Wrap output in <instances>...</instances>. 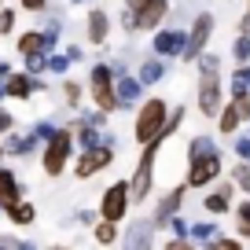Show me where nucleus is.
Segmentation results:
<instances>
[{"label":"nucleus","mask_w":250,"mask_h":250,"mask_svg":"<svg viewBox=\"0 0 250 250\" xmlns=\"http://www.w3.org/2000/svg\"><path fill=\"white\" fill-rule=\"evenodd\" d=\"M221 177V151L210 136H195L188 144V188H206Z\"/></svg>","instance_id":"1"},{"label":"nucleus","mask_w":250,"mask_h":250,"mask_svg":"<svg viewBox=\"0 0 250 250\" xmlns=\"http://www.w3.org/2000/svg\"><path fill=\"white\" fill-rule=\"evenodd\" d=\"M166 125H169V107H166V100H158V96H151V100H144V107L136 110V122H133V136L140 147H147V144L155 140H166Z\"/></svg>","instance_id":"2"},{"label":"nucleus","mask_w":250,"mask_h":250,"mask_svg":"<svg viewBox=\"0 0 250 250\" xmlns=\"http://www.w3.org/2000/svg\"><path fill=\"white\" fill-rule=\"evenodd\" d=\"M114 66L110 62H96L92 74H88V92H92V103L100 110H118V92H114Z\"/></svg>","instance_id":"3"},{"label":"nucleus","mask_w":250,"mask_h":250,"mask_svg":"<svg viewBox=\"0 0 250 250\" xmlns=\"http://www.w3.org/2000/svg\"><path fill=\"white\" fill-rule=\"evenodd\" d=\"M74 129H59V133L52 136V140H44V173L48 177H59L62 169H66V162H70V151H74Z\"/></svg>","instance_id":"4"},{"label":"nucleus","mask_w":250,"mask_h":250,"mask_svg":"<svg viewBox=\"0 0 250 250\" xmlns=\"http://www.w3.org/2000/svg\"><path fill=\"white\" fill-rule=\"evenodd\" d=\"M158 147H162V140L147 144L140 155V162H136L133 177H129V188H133V203H144V199L151 195V184H155V158H158Z\"/></svg>","instance_id":"5"},{"label":"nucleus","mask_w":250,"mask_h":250,"mask_svg":"<svg viewBox=\"0 0 250 250\" xmlns=\"http://www.w3.org/2000/svg\"><path fill=\"white\" fill-rule=\"evenodd\" d=\"M129 206H133V188H129V180H114L100 199V217L122 221L125 213H129Z\"/></svg>","instance_id":"6"},{"label":"nucleus","mask_w":250,"mask_h":250,"mask_svg":"<svg viewBox=\"0 0 250 250\" xmlns=\"http://www.w3.org/2000/svg\"><path fill=\"white\" fill-rule=\"evenodd\" d=\"M225 107V92H221L217 70H199V110L203 118H217Z\"/></svg>","instance_id":"7"},{"label":"nucleus","mask_w":250,"mask_h":250,"mask_svg":"<svg viewBox=\"0 0 250 250\" xmlns=\"http://www.w3.org/2000/svg\"><path fill=\"white\" fill-rule=\"evenodd\" d=\"M110 162H114V144H96V147H85V151H81L74 173L85 180V177H96L100 169H107Z\"/></svg>","instance_id":"8"},{"label":"nucleus","mask_w":250,"mask_h":250,"mask_svg":"<svg viewBox=\"0 0 250 250\" xmlns=\"http://www.w3.org/2000/svg\"><path fill=\"white\" fill-rule=\"evenodd\" d=\"M210 33H213V15H210V11H203V15L191 22V33H188V48H184V55H180V59L195 62L199 55L206 52V44H210Z\"/></svg>","instance_id":"9"},{"label":"nucleus","mask_w":250,"mask_h":250,"mask_svg":"<svg viewBox=\"0 0 250 250\" xmlns=\"http://www.w3.org/2000/svg\"><path fill=\"white\" fill-rule=\"evenodd\" d=\"M188 48V33L177 30V26H166V30H155V41H151V52L162 55V59H173V55H184Z\"/></svg>","instance_id":"10"},{"label":"nucleus","mask_w":250,"mask_h":250,"mask_svg":"<svg viewBox=\"0 0 250 250\" xmlns=\"http://www.w3.org/2000/svg\"><path fill=\"white\" fill-rule=\"evenodd\" d=\"M114 92H118V107H122V110L136 107V103H140V96H144V81H140V74H136V78L122 74V78L114 81Z\"/></svg>","instance_id":"11"},{"label":"nucleus","mask_w":250,"mask_h":250,"mask_svg":"<svg viewBox=\"0 0 250 250\" xmlns=\"http://www.w3.org/2000/svg\"><path fill=\"white\" fill-rule=\"evenodd\" d=\"M4 85H8V96L11 100H30L33 92H41L44 88V81H37V74H11V78H4Z\"/></svg>","instance_id":"12"},{"label":"nucleus","mask_w":250,"mask_h":250,"mask_svg":"<svg viewBox=\"0 0 250 250\" xmlns=\"http://www.w3.org/2000/svg\"><path fill=\"white\" fill-rule=\"evenodd\" d=\"M184 191H188V184H180V188H173V191H166V195L158 199V206H155V225H158V228H166V225H169V217H173V213H180V203H184Z\"/></svg>","instance_id":"13"},{"label":"nucleus","mask_w":250,"mask_h":250,"mask_svg":"<svg viewBox=\"0 0 250 250\" xmlns=\"http://www.w3.org/2000/svg\"><path fill=\"white\" fill-rule=\"evenodd\" d=\"M107 37H110V15L100 11V8H92L88 19H85V41L88 44H103Z\"/></svg>","instance_id":"14"},{"label":"nucleus","mask_w":250,"mask_h":250,"mask_svg":"<svg viewBox=\"0 0 250 250\" xmlns=\"http://www.w3.org/2000/svg\"><path fill=\"white\" fill-rule=\"evenodd\" d=\"M166 15H169V4H166V0H147V4L136 11V22H140V30H158V26L166 22Z\"/></svg>","instance_id":"15"},{"label":"nucleus","mask_w":250,"mask_h":250,"mask_svg":"<svg viewBox=\"0 0 250 250\" xmlns=\"http://www.w3.org/2000/svg\"><path fill=\"white\" fill-rule=\"evenodd\" d=\"M15 199H22V184H19V177L11 169L0 166V203L8 206V203H15Z\"/></svg>","instance_id":"16"},{"label":"nucleus","mask_w":250,"mask_h":250,"mask_svg":"<svg viewBox=\"0 0 250 250\" xmlns=\"http://www.w3.org/2000/svg\"><path fill=\"white\" fill-rule=\"evenodd\" d=\"M203 206L210 213H228L232 210V184H221L217 191H210V195L203 199Z\"/></svg>","instance_id":"17"},{"label":"nucleus","mask_w":250,"mask_h":250,"mask_svg":"<svg viewBox=\"0 0 250 250\" xmlns=\"http://www.w3.org/2000/svg\"><path fill=\"white\" fill-rule=\"evenodd\" d=\"M4 210H8L11 225H19V228L33 225V217H37V210H33V203H26V199H15V203H8V206H4Z\"/></svg>","instance_id":"18"},{"label":"nucleus","mask_w":250,"mask_h":250,"mask_svg":"<svg viewBox=\"0 0 250 250\" xmlns=\"http://www.w3.org/2000/svg\"><path fill=\"white\" fill-rule=\"evenodd\" d=\"M155 217L151 221H136L133 225V232L125 235V243H129V247H151V239H155Z\"/></svg>","instance_id":"19"},{"label":"nucleus","mask_w":250,"mask_h":250,"mask_svg":"<svg viewBox=\"0 0 250 250\" xmlns=\"http://www.w3.org/2000/svg\"><path fill=\"white\" fill-rule=\"evenodd\" d=\"M162 78H166V59H162V55L140 62V81H144V85H158Z\"/></svg>","instance_id":"20"},{"label":"nucleus","mask_w":250,"mask_h":250,"mask_svg":"<svg viewBox=\"0 0 250 250\" xmlns=\"http://www.w3.org/2000/svg\"><path fill=\"white\" fill-rule=\"evenodd\" d=\"M239 125H243V114L235 110V103H225V107H221V114H217V129H221V136H232Z\"/></svg>","instance_id":"21"},{"label":"nucleus","mask_w":250,"mask_h":250,"mask_svg":"<svg viewBox=\"0 0 250 250\" xmlns=\"http://www.w3.org/2000/svg\"><path fill=\"white\" fill-rule=\"evenodd\" d=\"M33 52H48V41H44V30H26L19 37V55H33Z\"/></svg>","instance_id":"22"},{"label":"nucleus","mask_w":250,"mask_h":250,"mask_svg":"<svg viewBox=\"0 0 250 250\" xmlns=\"http://www.w3.org/2000/svg\"><path fill=\"white\" fill-rule=\"evenodd\" d=\"M37 140H41L37 133H26V136H8V151H11V155H19V158H22V155H33V151H37Z\"/></svg>","instance_id":"23"},{"label":"nucleus","mask_w":250,"mask_h":250,"mask_svg":"<svg viewBox=\"0 0 250 250\" xmlns=\"http://www.w3.org/2000/svg\"><path fill=\"white\" fill-rule=\"evenodd\" d=\"M213 235H217V225H210V221H199V225H191V232H188V239L199 243V247H210Z\"/></svg>","instance_id":"24"},{"label":"nucleus","mask_w":250,"mask_h":250,"mask_svg":"<svg viewBox=\"0 0 250 250\" xmlns=\"http://www.w3.org/2000/svg\"><path fill=\"white\" fill-rule=\"evenodd\" d=\"M96 243H100V247H110V243H118V221L100 217V225H96Z\"/></svg>","instance_id":"25"},{"label":"nucleus","mask_w":250,"mask_h":250,"mask_svg":"<svg viewBox=\"0 0 250 250\" xmlns=\"http://www.w3.org/2000/svg\"><path fill=\"white\" fill-rule=\"evenodd\" d=\"M235 232H239L243 239H250V199H243V203L235 206Z\"/></svg>","instance_id":"26"},{"label":"nucleus","mask_w":250,"mask_h":250,"mask_svg":"<svg viewBox=\"0 0 250 250\" xmlns=\"http://www.w3.org/2000/svg\"><path fill=\"white\" fill-rule=\"evenodd\" d=\"M22 59H26V70L37 74V78L48 70V52H33V55H22Z\"/></svg>","instance_id":"27"},{"label":"nucleus","mask_w":250,"mask_h":250,"mask_svg":"<svg viewBox=\"0 0 250 250\" xmlns=\"http://www.w3.org/2000/svg\"><path fill=\"white\" fill-rule=\"evenodd\" d=\"M232 92H250V62H243L232 74Z\"/></svg>","instance_id":"28"},{"label":"nucleus","mask_w":250,"mask_h":250,"mask_svg":"<svg viewBox=\"0 0 250 250\" xmlns=\"http://www.w3.org/2000/svg\"><path fill=\"white\" fill-rule=\"evenodd\" d=\"M70 62H74V59H70L66 52H62V55L52 52V55H48V70H52V74H66V70H70Z\"/></svg>","instance_id":"29"},{"label":"nucleus","mask_w":250,"mask_h":250,"mask_svg":"<svg viewBox=\"0 0 250 250\" xmlns=\"http://www.w3.org/2000/svg\"><path fill=\"white\" fill-rule=\"evenodd\" d=\"M232 55L239 62H250V33H239L235 37V44H232Z\"/></svg>","instance_id":"30"},{"label":"nucleus","mask_w":250,"mask_h":250,"mask_svg":"<svg viewBox=\"0 0 250 250\" xmlns=\"http://www.w3.org/2000/svg\"><path fill=\"white\" fill-rule=\"evenodd\" d=\"M62 100H66V107H78V103H81V85H78V81H66V85H62Z\"/></svg>","instance_id":"31"},{"label":"nucleus","mask_w":250,"mask_h":250,"mask_svg":"<svg viewBox=\"0 0 250 250\" xmlns=\"http://www.w3.org/2000/svg\"><path fill=\"white\" fill-rule=\"evenodd\" d=\"M62 37V22L59 19H52V22L44 26V41H48V55H52V48H55V41Z\"/></svg>","instance_id":"32"},{"label":"nucleus","mask_w":250,"mask_h":250,"mask_svg":"<svg viewBox=\"0 0 250 250\" xmlns=\"http://www.w3.org/2000/svg\"><path fill=\"white\" fill-rule=\"evenodd\" d=\"M232 180H235V184H239L243 191L250 195V162H243L239 169H232Z\"/></svg>","instance_id":"33"},{"label":"nucleus","mask_w":250,"mask_h":250,"mask_svg":"<svg viewBox=\"0 0 250 250\" xmlns=\"http://www.w3.org/2000/svg\"><path fill=\"white\" fill-rule=\"evenodd\" d=\"M166 228H173V235H180V239H188V232H191V225H188V221L180 217V213H173V217H169V225H166Z\"/></svg>","instance_id":"34"},{"label":"nucleus","mask_w":250,"mask_h":250,"mask_svg":"<svg viewBox=\"0 0 250 250\" xmlns=\"http://www.w3.org/2000/svg\"><path fill=\"white\" fill-rule=\"evenodd\" d=\"M11 30H15V11L0 8V33H11Z\"/></svg>","instance_id":"35"},{"label":"nucleus","mask_w":250,"mask_h":250,"mask_svg":"<svg viewBox=\"0 0 250 250\" xmlns=\"http://www.w3.org/2000/svg\"><path fill=\"white\" fill-rule=\"evenodd\" d=\"M232 147H235V155H239L243 162H250V136H235Z\"/></svg>","instance_id":"36"},{"label":"nucleus","mask_w":250,"mask_h":250,"mask_svg":"<svg viewBox=\"0 0 250 250\" xmlns=\"http://www.w3.org/2000/svg\"><path fill=\"white\" fill-rule=\"evenodd\" d=\"M33 133H37V136H41V140H52V136H55V133H59V129H55V125H52V122H37V125H33Z\"/></svg>","instance_id":"37"},{"label":"nucleus","mask_w":250,"mask_h":250,"mask_svg":"<svg viewBox=\"0 0 250 250\" xmlns=\"http://www.w3.org/2000/svg\"><path fill=\"white\" fill-rule=\"evenodd\" d=\"M210 247H213V250H235L239 243H235V239H225V235H213V243H210Z\"/></svg>","instance_id":"38"},{"label":"nucleus","mask_w":250,"mask_h":250,"mask_svg":"<svg viewBox=\"0 0 250 250\" xmlns=\"http://www.w3.org/2000/svg\"><path fill=\"white\" fill-rule=\"evenodd\" d=\"M11 129H15V118H11L8 110L0 107V133H11Z\"/></svg>","instance_id":"39"},{"label":"nucleus","mask_w":250,"mask_h":250,"mask_svg":"<svg viewBox=\"0 0 250 250\" xmlns=\"http://www.w3.org/2000/svg\"><path fill=\"white\" fill-rule=\"evenodd\" d=\"M19 4H22L26 11H44L48 8V0H19Z\"/></svg>","instance_id":"40"},{"label":"nucleus","mask_w":250,"mask_h":250,"mask_svg":"<svg viewBox=\"0 0 250 250\" xmlns=\"http://www.w3.org/2000/svg\"><path fill=\"white\" fill-rule=\"evenodd\" d=\"M0 247H8V250H22L26 243H22V239H11V235H0Z\"/></svg>","instance_id":"41"},{"label":"nucleus","mask_w":250,"mask_h":250,"mask_svg":"<svg viewBox=\"0 0 250 250\" xmlns=\"http://www.w3.org/2000/svg\"><path fill=\"white\" fill-rule=\"evenodd\" d=\"M62 52L70 55V59H74V62H81V59H85V52H81V44H70V48H62Z\"/></svg>","instance_id":"42"},{"label":"nucleus","mask_w":250,"mask_h":250,"mask_svg":"<svg viewBox=\"0 0 250 250\" xmlns=\"http://www.w3.org/2000/svg\"><path fill=\"white\" fill-rule=\"evenodd\" d=\"M239 33H250V11H247L243 19H239Z\"/></svg>","instance_id":"43"},{"label":"nucleus","mask_w":250,"mask_h":250,"mask_svg":"<svg viewBox=\"0 0 250 250\" xmlns=\"http://www.w3.org/2000/svg\"><path fill=\"white\" fill-rule=\"evenodd\" d=\"M144 4H147V0H125V8H133V11H140Z\"/></svg>","instance_id":"44"},{"label":"nucleus","mask_w":250,"mask_h":250,"mask_svg":"<svg viewBox=\"0 0 250 250\" xmlns=\"http://www.w3.org/2000/svg\"><path fill=\"white\" fill-rule=\"evenodd\" d=\"M4 78H11V66H8V62H0V81H4Z\"/></svg>","instance_id":"45"},{"label":"nucleus","mask_w":250,"mask_h":250,"mask_svg":"<svg viewBox=\"0 0 250 250\" xmlns=\"http://www.w3.org/2000/svg\"><path fill=\"white\" fill-rule=\"evenodd\" d=\"M4 96H8V85H4V81H0V100H4Z\"/></svg>","instance_id":"46"},{"label":"nucleus","mask_w":250,"mask_h":250,"mask_svg":"<svg viewBox=\"0 0 250 250\" xmlns=\"http://www.w3.org/2000/svg\"><path fill=\"white\" fill-rule=\"evenodd\" d=\"M70 4H85V0H70Z\"/></svg>","instance_id":"47"},{"label":"nucleus","mask_w":250,"mask_h":250,"mask_svg":"<svg viewBox=\"0 0 250 250\" xmlns=\"http://www.w3.org/2000/svg\"><path fill=\"white\" fill-rule=\"evenodd\" d=\"M4 151H8V147H0V158H4Z\"/></svg>","instance_id":"48"},{"label":"nucleus","mask_w":250,"mask_h":250,"mask_svg":"<svg viewBox=\"0 0 250 250\" xmlns=\"http://www.w3.org/2000/svg\"><path fill=\"white\" fill-rule=\"evenodd\" d=\"M0 210H4V203H0Z\"/></svg>","instance_id":"49"}]
</instances>
